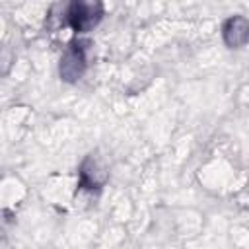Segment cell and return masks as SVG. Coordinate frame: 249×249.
<instances>
[{
	"label": "cell",
	"instance_id": "1",
	"mask_svg": "<svg viewBox=\"0 0 249 249\" xmlns=\"http://www.w3.org/2000/svg\"><path fill=\"white\" fill-rule=\"evenodd\" d=\"M103 18V0H70L66 8V23L76 33L91 31Z\"/></svg>",
	"mask_w": 249,
	"mask_h": 249
},
{
	"label": "cell",
	"instance_id": "4",
	"mask_svg": "<svg viewBox=\"0 0 249 249\" xmlns=\"http://www.w3.org/2000/svg\"><path fill=\"white\" fill-rule=\"evenodd\" d=\"M107 179V169L103 167V163L93 158V154H89L82 167H80V187L82 189H99Z\"/></svg>",
	"mask_w": 249,
	"mask_h": 249
},
{
	"label": "cell",
	"instance_id": "3",
	"mask_svg": "<svg viewBox=\"0 0 249 249\" xmlns=\"http://www.w3.org/2000/svg\"><path fill=\"white\" fill-rule=\"evenodd\" d=\"M224 43L230 49H239L249 41V21L243 16H233L222 25Z\"/></svg>",
	"mask_w": 249,
	"mask_h": 249
},
{
	"label": "cell",
	"instance_id": "2",
	"mask_svg": "<svg viewBox=\"0 0 249 249\" xmlns=\"http://www.w3.org/2000/svg\"><path fill=\"white\" fill-rule=\"evenodd\" d=\"M86 49H88L86 41H74L64 51L62 58H60V78L64 82H76L82 78V74L88 66Z\"/></svg>",
	"mask_w": 249,
	"mask_h": 249
}]
</instances>
